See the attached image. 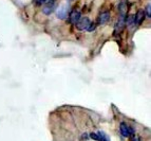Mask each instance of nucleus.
<instances>
[{
	"instance_id": "10",
	"label": "nucleus",
	"mask_w": 151,
	"mask_h": 141,
	"mask_svg": "<svg viewBox=\"0 0 151 141\" xmlns=\"http://www.w3.org/2000/svg\"><path fill=\"white\" fill-rule=\"evenodd\" d=\"M145 14H146L147 17H148V18L151 17V4H148L146 7V11H145Z\"/></svg>"
},
{
	"instance_id": "5",
	"label": "nucleus",
	"mask_w": 151,
	"mask_h": 141,
	"mask_svg": "<svg viewBox=\"0 0 151 141\" xmlns=\"http://www.w3.org/2000/svg\"><path fill=\"white\" fill-rule=\"evenodd\" d=\"M145 17H146V14H145V11L144 10H139V12L136 13L135 17H134V21L133 23L135 25H141L142 23H143V20L145 19Z\"/></svg>"
},
{
	"instance_id": "4",
	"label": "nucleus",
	"mask_w": 151,
	"mask_h": 141,
	"mask_svg": "<svg viewBox=\"0 0 151 141\" xmlns=\"http://www.w3.org/2000/svg\"><path fill=\"white\" fill-rule=\"evenodd\" d=\"M81 12L77 10H73L71 11L70 15H69V20H70L71 23H74V25H76V23H77L78 20L81 19Z\"/></svg>"
},
{
	"instance_id": "12",
	"label": "nucleus",
	"mask_w": 151,
	"mask_h": 141,
	"mask_svg": "<svg viewBox=\"0 0 151 141\" xmlns=\"http://www.w3.org/2000/svg\"><path fill=\"white\" fill-rule=\"evenodd\" d=\"M133 141H139V138H135V139H134Z\"/></svg>"
},
{
	"instance_id": "9",
	"label": "nucleus",
	"mask_w": 151,
	"mask_h": 141,
	"mask_svg": "<svg viewBox=\"0 0 151 141\" xmlns=\"http://www.w3.org/2000/svg\"><path fill=\"white\" fill-rule=\"evenodd\" d=\"M119 12H121V15L125 16V14H126V10H127V5H126V1H125V0H123V1L119 3Z\"/></svg>"
},
{
	"instance_id": "1",
	"label": "nucleus",
	"mask_w": 151,
	"mask_h": 141,
	"mask_svg": "<svg viewBox=\"0 0 151 141\" xmlns=\"http://www.w3.org/2000/svg\"><path fill=\"white\" fill-rule=\"evenodd\" d=\"M90 23H91V21L88 17H83L76 23V25H77V28L81 31H86Z\"/></svg>"
},
{
	"instance_id": "13",
	"label": "nucleus",
	"mask_w": 151,
	"mask_h": 141,
	"mask_svg": "<svg viewBox=\"0 0 151 141\" xmlns=\"http://www.w3.org/2000/svg\"><path fill=\"white\" fill-rule=\"evenodd\" d=\"M35 1H37V0H35Z\"/></svg>"
},
{
	"instance_id": "3",
	"label": "nucleus",
	"mask_w": 151,
	"mask_h": 141,
	"mask_svg": "<svg viewBox=\"0 0 151 141\" xmlns=\"http://www.w3.org/2000/svg\"><path fill=\"white\" fill-rule=\"evenodd\" d=\"M56 9V2L55 0H53L52 2L50 3H47V4H45V7H43V13H45V15H50V14H52V12H54Z\"/></svg>"
},
{
	"instance_id": "11",
	"label": "nucleus",
	"mask_w": 151,
	"mask_h": 141,
	"mask_svg": "<svg viewBox=\"0 0 151 141\" xmlns=\"http://www.w3.org/2000/svg\"><path fill=\"white\" fill-rule=\"evenodd\" d=\"M95 28H96V25L94 23H91L90 25H89V27H88V29H87V31L88 32H92V31H94L95 30Z\"/></svg>"
},
{
	"instance_id": "2",
	"label": "nucleus",
	"mask_w": 151,
	"mask_h": 141,
	"mask_svg": "<svg viewBox=\"0 0 151 141\" xmlns=\"http://www.w3.org/2000/svg\"><path fill=\"white\" fill-rule=\"evenodd\" d=\"M121 133L124 137H130L131 135H133L134 131L133 129H131L130 126H128L126 123H122L121 124Z\"/></svg>"
},
{
	"instance_id": "8",
	"label": "nucleus",
	"mask_w": 151,
	"mask_h": 141,
	"mask_svg": "<svg viewBox=\"0 0 151 141\" xmlns=\"http://www.w3.org/2000/svg\"><path fill=\"white\" fill-rule=\"evenodd\" d=\"M68 15V8L67 7H61L59 10L57 11V17L60 19H65Z\"/></svg>"
},
{
	"instance_id": "6",
	"label": "nucleus",
	"mask_w": 151,
	"mask_h": 141,
	"mask_svg": "<svg viewBox=\"0 0 151 141\" xmlns=\"http://www.w3.org/2000/svg\"><path fill=\"white\" fill-rule=\"evenodd\" d=\"M109 18H110V13L109 12H103L99 14V16H98L97 18V23L98 25H105V23H107L109 20Z\"/></svg>"
},
{
	"instance_id": "7",
	"label": "nucleus",
	"mask_w": 151,
	"mask_h": 141,
	"mask_svg": "<svg viewBox=\"0 0 151 141\" xmlns=\"http://www.w3.org/2000/svg\"><path fill=\"white\" fill-rule=\"evenodd\" d=\"M125 16L124 15H121V17L119 18V20H117V23H116L115 25V32L116 33H119L121 32L122 30H123L124 28V25H125Z\"/></svg>"
}]
</instances>
